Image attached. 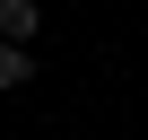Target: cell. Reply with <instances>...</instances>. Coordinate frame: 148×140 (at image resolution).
<instances>
[{
	"label": "cell",
	"mask_w": 148,
	"mask_h": 140,
	"mask_svg": "<svg viewBox=\"0 0 148 140\" xmlns=\"http://www.w3.org/2000/svg\"><path fill=\"white\" fill-rule=\"evenodd\" d=\"M35 35H44V9H35V0H0V44H18V53H26Z\"/></svg>",
	"instance_id": "6da1fadb"
},
{
	"label": "cell",
	"mask_w": 148,
	"mask_h": 140,
	"mask_svg": "<svg viewBox=\"0 0 148 140\" xmlns=\"http://www.w3.org/2000/svg\"><path fill=\"white\" fill-rule=\"evenodd\" d=\"M35 79V53H18V44H0V96H18Z\"/></svg>",
	"instance_id": "7a4b0ae2"
}]
</instances>
